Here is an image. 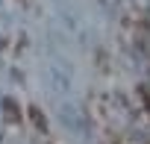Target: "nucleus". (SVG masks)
I'll use <instances>...</instances> for the list:
<instances>
[{"label": "nucleus", "instance_id": "f257e3e1", "mask_svg": "<svg viewBox=\"0 0 150 144\" xmlns=\"http://www.w3.org/2000/svg\"><path fill=\"white\" fill-rule=\"evenodd\" d=\"M3 112H6V118H9L12 124H18V121H21V115H18V106H15L12 100H6V103H3Z\"/></svg>", "mask_w": 150, "mask_h": 144}, {"label": "nucleus", "instance_id": "f03ea898", "mask_svg": "<svg viewBox=\"0 0 150 144\" xmlns=\"http://www.w3.org/2000/svg\"><path fill=\"white\" fill-rule=\"evenodd\" d=\"M30 118L35 121V126H38V129H47V124H44V115H41L38 109H30Z\"/></svg>", "mask_w": 150, "mask_h": 144}]
</instances>
